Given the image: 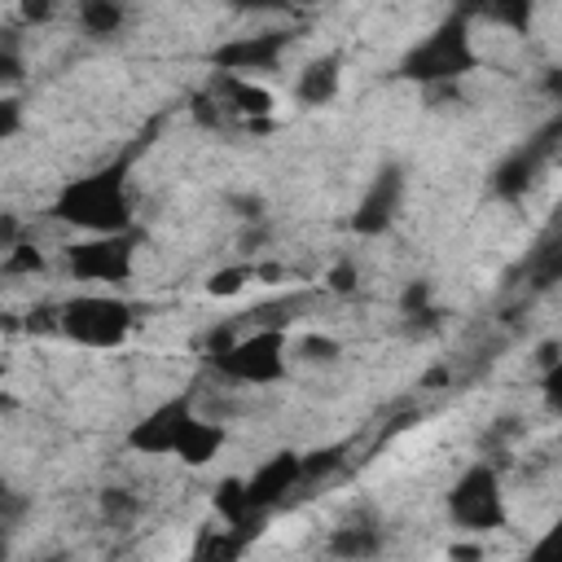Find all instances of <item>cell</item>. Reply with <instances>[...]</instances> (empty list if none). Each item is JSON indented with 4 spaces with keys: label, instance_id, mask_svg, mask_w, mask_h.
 Here are the masks:
<instances>
[{
    "label": "cell",
    "instance_id": "1",
    "mask_svg": "<svg viewBox=\"0 0 562 562\" xmlns=\"http://www.w3.org/2000/svg\"><path fill=\"white\" fill-rule=\"evenodd\" d=\"M127 171H132V154L114 158L110 167H101L92 176L61 184V193L53 198V220L83 228V233H127L132 228Z\"/></svg>",
    "mask_w": 562,
    "mask_h": 562
},
{
    "label": "cell",
    "instance_id": "2",
    "mask_svg": "<svg viewBox=\"0 0 562 562\" xmlns=\"http://www.w3.org/2000/svg\"><path fill=\"white\" fill-rule=\"evenodd\" d=\"M474 66H479V57H474V44H470V18L452 9L422 44H413L404 53L400 75L413 79V83L435 88V83H452V79L470 75Z\"/></svg>",
    "mask_w": 562,
    "mask_h": 562
},
{
    "label": "cell",
    "instance_id": "3",
    "mask_svg": "<svg viewBox=\"0 0 562 562\" xmlns=\"http://www.w3.org/2000/svg\"><path fill=\"white\" fill-rule=\"evenodd\" d=\"M211 373L228 378V382H246V386H268L285 378V334L277 325H263L255 334L228 338L224 347L206 351Z\"/></svg>",
    "mask_w": 562,
    "mask_h": 562
},
{
    "label": "cell",
    "instance_id": "4",
    "mask_svg": "<svg viewBox=\"0 0 562 562\" xmlns=\"http://www.w3.org/2000/svg\"><path fill=\"white\" fill-rule=\"evenodd\" d=\"M132 307L114 294H75L57 307V334H66L79 347L110 351L132 334Z\"/></svg>",
    "mask_w": 562,
    "mask_h": 562
},
{
    "label": "cell",
    "instance_id": "5",
    "mask_svg": "<svg viewBox=\"0 0 562 562\" xmlns=\"http://www.w3.org/2000/svg\"><path fill=\"white\" fill-rule=\"evenodd\" d=\"M448 518L465 531H496L505 527V492H501V474L487 461H474L448 492Z\"/></svg>",
    "mask_w": 562,
    "mask_h": 562
},
{
    "label": "cell",
    "instance_id": "6",
    "mask_svg": "<svg viewBox=\"0 0 562 562\" xmlns=\"http://www.w3.org/2000/svg\"><path fill=\"white\" fill-rule=\"evenodd\" d=\"M136 237L127 233H92L88 241L66 246V268L79 281H127L132 277Z\"/></svg>",
    "mask_w": 562,
    "mask_h": 562
},
{
    "label": "cell",
    "instance_id": "7",
    "mask_svg": "<svg viewBox=\"0 0 562 562\" xmlns=\"http://www.w3.org/2000/svg\"><path fill=\"white\" fill-rule=\"evenodd\" d=\"M400 206H404V171H400L395 162H386V167H378V176L369 180V189H364V198H360V206L351 211L347 224H351L356 237H382V233L395 224Z\"/></svg>",
    "mask_w": 562,
    "mask_h": 562
},
{
    "label": "cell",
    "instance_id": "8",
    "mask_svg": "<svg viewBox=\"0 0 562 562\" xmlns=\"http://www.w3.org/2000/svg\"><path fill=\"white\" fill-rule=\"evenodd\" d=\"M553 136H558V123H549L536 140H527V145H518L514 154H505L496 167H492V193L496 198H505V202H518V198H527V189L536 184V176H540V167L549 162V154H553Z\"/></svg>",
    "mask_w": 562,
    "mask_h": 562
},
{
    "label": "cell",
    "instance_id": "9",
    "mask_svg": "<svg viewBox=\"0 0 562 562\" xmlns=\"http://www.w3.org/2000/svg\"><path fill=\"white\" fill-rule=\"evenodd\" d=\"M189 417H193L189 395L162 400L158 408H149V413L127 430V448H132V452H145V457H171L180 430L189 426Z\"/></svg>",
    "mask_w": 562,
    "mask_h": 562
},
{
    "label": "cell",
    "instance_id": "10",
    "mask_svg": "<svg viewBox=\"0 0 562 562\" xmlns=\"http://www.w3.org/2000/svg\"><path fill=\"white\" fill-rule=\"evenodd\" d=\"M290 48V31H259V35H237L211 48V66L224 75H250V70H272L281 53Z\"/></svg>",
    "mask_w": 562,
    "mask_h": 562
},
{
    "label": "cell",
    "instance_id": "11",
    "mask_svg": "<svg viewBox=\"0 0 562 562\" xmlns=\"http://www.w3.org/2000/svg\"><path fill=\"white\" fill-rule=\"evenodd\" d=\"M299 457L303 452H272L250 479H246V501H250V509H259V514H268L272 505H281L299 483H303V465H299Z\"/></svg>",
    "mask_w": 562,
    "mask_h": 562
},
{
    "label": "cell",
    "instance_id": "12",
    "mask_svg": "<svg viewBox=\"0 0 562 562\" xmlns=\"http://www.w3.org/2000/svg\"><path fill=\"white\" fill-rule=\"evenodd\" d=\"M206 92L215 97V105H220L224 114L259 119V114H268V110H272V92H268V88H259V83H250L246 75H224V70H215V79L206 83Z\"/></svg>",
    "mask_w": 562,
    "mask_h": 562
},
{
    "label": "cell",
    "instance_id": "13",
    "mask_svg": "<svg viewBox=\"0 0 562 562\" xmlns=\"http://www.w3.org/2000/svg\"><path fill=\"white\" fill-rule=\"evenodd\" d=\"M338 83H342V57L329 53V57H316L303 66L294 97H299V105H329L338 97Z\"/></svg>",
    "mask_w": 562,
    "mask_h": 562
},
{
    "label": "cell",
    "instance_id": "14",
    "mask_svg": "<svg viewBox=\"0 0 562 562\" xmlns=\"http://www.w3.org/2000/svg\"><path fill=\"white\" fill-rule=\"evenodd\" d=\"M224 439H228V430L220 426V422H202V417H189V426L180 430V439H176V452L171 457H180L184 465H206L211 457H220V448H224Z\"/></svg>",
    "mask_w": 562,
    "mask_h": 562
},
{
    "label": "cell",
    "instance_id": "15",
    "mask_svg": "<svg viewBox=\"0 0 562 562\" xmlns=\"http://www.w3.org/2000/svg\"><path fill=\"white\" fill-rule=\"evenodd\" d=\"M215 514L246 540V527H259L263 522V514L259 509H250V501H246V479H220V487H215Z\"/></svg>",
    "mask_w": 562,
    "mask_h": 562
},
{
    "label": "cell",
    "instance_id": "16",
    "mask_svg": "<svg viewBox=\"0 0 562 562\" xmlns=\"http://www.w3.org/2000/svg\"><path fill=\"white\" fill-rule=\"evenodd\" d=\"M79 26L92 35V40H110L123 31L127 22V4L123 0H79Z\"/></svg>",
    "mask_w": 562,
    "mask_h": 562
},
{
    "label": "cell",
    "instance_id": "17",
    "mask_svg": "<svg viewBox=\"0 0 562 562\" xmlns=\"http://www.w3.org/2000/svg\"><path fill=\"white\" fill-rule=\"evenodd\" d=\"M329 553H334V558H373V553H382V531L369 527V522L334 527V536H329Z\"/></svg>",
    "mask_w": 562,
    "mask_h": 562
},
{
    "label": "cell",
    "instance_id": "18",
    "mask_svg": "<svg viewBox=\"0 0 562 562\" xmlns=\"http://www.w3.org/2000/svg\"><path fill=\"white\" fill-rule=\"evenodd\" d=\"M479 18L509 31H527L536 18V0H479Z\"/></svg>",
    "mask_w": 562,
    "mask_h": 562
},
{
    "label": "cell",
    "instance_id": "19",
    "mask_svg": "<svg viewBox=\"0 0 562 562\" xmlns=\"http://www.w3.org/2000/svg\"><path fill=\"white\" fill-rule=\"evenodd\" d=\"M97 509H101L105 527H127V522L140 514V501H136V492H127V487H105V492L97 496Z\"/></svg>",
    "mask_w": 562,
    "mask_h": 562
},
{
    "label": "cell",
    "instance_id": "20",
    "mask_svg": "<svg viewBox=\"0 0 562 562\" xmlns=\"http://www.w3.org/2000/svg\"><path fill=\"white\" fill-rule=\"evenodd\" d=\"M0 268H4L9 277H35V272H44V255H40V246H31V241L22 237V241H13V246L4 250Z\"/></svg>",
    "mask_w": 562,
    "mask_h": 562
},
{
    "label": "cell",
    "instance_id": "21",
    "mask_svg": "<svg viewBox=\"0 0 562 562\" xmlns=\"http://www.w3.org/2000/svg\"><path fill=\"white\" fill-rule=\"evenodd\" d=\"M241 536L228 527V536H220V531H211V527H202L198 531V540H193V558H237L241 553Z\"/></svg>",
    "mask_w": 562,
    "mask_h": 562
},
{
    "label": "cell",
    "instance_id": "22",
    "mask_svg": "<svg viewBox=\"0 0 562 562\" xmlns=\"http://www.w3.org/2000/svg\"><path fill=\"white\" fill-rule=\"evenodd\" d=\"M250 277H255V268H250V263L220 268V272H211V277H206V294H215V299H233Z\"/></svg>",
    "mask_w": 562,
    "mask_h": 562
},
{
    "label": "cell",
    "instance_id": "23",
    "mask_svg": "<svg viewBox=\"0 0 562 562\" xmlns=\"http://www.w3.org/2000/svg\"><path fill=\"white\" fill-rule=\"evenodd\" d=\"M13 31H0V88H18L26 79V66H22V53L18 44L9 40Z\"/></svg>",
    "mask_w": 562,
    "mask_h": 562
},
{
    "label": "cell",
    "instance_id": "24",
    "mask_svg": "<svg viewBox=\"0 0 562 562\" xmlns=\"http://www.w3.org/2000/svg\"><path fill=\"white\" fill-rule=\"evenodd\" d=\"M338 351H342V347H338L329 334H307V338L299 342V356H303L307 364H334Z\"/></svg>",
    "mask_w": 562,
    "mask_h": 562
},
{
    "label": "cell",
    "instance_id": "25",
    "mask_svg": "<svg viewBox=\"0 0 562 562\" xmlns=\"http://www.w3.org/2000/svg\"><path fill=\"white\" fill-rule=\"evenodd\" d=\"M426 307H435V290H430V281H408L404 285V294H400V312L404 316H417V312H426Z\"/></svg>",
    "mask_w": 562,
    "mask_h": 562
},
{
    "label": "cell",
    "instance_id": "26",
    "mask_svg": "<svg viewBox=\"0 0 562 562\" xmlns=\"http://www.w3.org/2000/svg\"><path fill=\"white\" fill-rule=\"evenodd\" d=\"M338 457H342V448H321V452H307V457H299V465H303V479H321L325 470H334V465H338Z\"/></svg>",
    "mask_w": 562,
    "mask_h": 562
},
{
    "label": "cell",
    "instance_id": "27",
    "mask_svg": "<svg viewBox=\"0 0 562 562\" xmlns=\"http://www.w3.org/2000/svg\"><path fill=\"white\" fill-rule=\"evenodd\" d=\"M193 119H198L202 127H224V119H228V114H224V110L215 105V97L202 88V92L193 97Z\"/></svg>",
    "mask_w": 562,
    "mask_h": 562
},
{
    "label": "cell",
    "instance_id": "28",
    "mask_svg": "<svg viewBox=\"0 0 562 562\" xmlns=\"http://www.w3.org/2000/svg\"><path fill=\"white\" fill-rule=\"evenodd\" d=\"M356 285H360V272H356L351 259H342V263L329 268V290L334 294H356Z\"/></svg>",
    "mask_w": 562,
    "mask_h": 562
},
{
    "label": "cell",
    "instance_id": "29",
    "mask_svg": "<svg viewBox=\"0 0 562 562\" xmlns=\"http://www.w3.org/2000/svg\"><path fill=\"white\" fill-rule=\"evenodd\" d=\"M18 13H22V22L44 26V22L57 13V0H18Z\"/></svg>",
    "mask_w": 562,
    "mask_h": 562
},
{
    "label": "cell",
    "instance_id": "30",
    "mask_svg": "<svg viewBox=\"0 0 562 562\" xmlns=\"http://www.w3.org/2000/svg\"><path fill=\"white\" fill-rule=\"evenodd\" d=\"M233 13H285L294 9V0H224Z\"/></svg>",
    "mask_w": 562,
    "mask_h": 562
},
{
    "label": "cell",
    "instance_id": "31",
    "mask_svg": "<svg viewBox=\"0 0 562 562\" xmlns=\"http://www.w3.org/2000/svg\"><path fill=\"white\" fill-rule=\"evenodd\" d=\"M22 127V101L18 97H0V140H9Z\"/></svg>",
    "mask_w": 562,
    "mask_h": 562
},
{
    "label": "cell",
    "instance_id": "32",
    "mask_svg": "<svg viewBox=\"0 0 562 562\" xmlns=\"http://www.w3.org/2000/svg\"><path fill=\"white\" fill-rule=\"evenodd\" d=\"M22 325H26L31 334H57V307H48V303H44V307H31Z\"/></svg>",
    "mask_w": 562,
    "mask_h": 562
},
{
    "label": "cell",
    "instance_id": "33",
    "mask_svg": "<svg viewBox=\"0 0 562 562\" xmlns=\"http://www.w3.org/2000/svg\"><path fill=\"white\" fill-rule=\"evenodd\" d=\"M22 509H26V501L9 487V479H0V522H18Z\"/></svg>",
    "mask_w": 562,
    "mask_h": 562
},
{
    "label": "cell",
    "instance_id": "34",
    "mask_svg": "<svg viewBox=\"0 0 562 562\" xmlns=\"http://www.w3.org/2000/svg\"><path fill=\"white\" fill-rule=\"evenodd\" d=\"M26 233H22V220L13 215V211H0V250H9L13 241H22Z\"/></svg>",
    "mask_w": 562,
    "mask_h": 562
},
{
    "label": "cell",
    "instance_id": "35",
    "mask_svg": "<svg viewBox=\"0 0 562 562\" xmlns=\"http://www.w3.org/2000/svg\"><path fill=\"white\" fill-rule=\"evenodd\" d=\"M536 364H540V373L562 364V347H558V338H544V342L536 347Z\"/></svg>",
    "mask_w": 562,
    "mask_h": 562
},
{
    "label": "cell",
    "instance_id": "36",
    "mask_svg": "<svg viewBox=\"0 0 562 562\" xmlns=\"http://www.w3.org/2000/svg\"><path fill=\"white\" fill-rule=\"evenodd\" d=\"M233 206H237L246 220H259V215H263V202H259V198H233Z\"/></svg>",
    "mask_w": 562,
    "mask_h": 562
},
{
    "label": "cell",
    "instance_id": "37",
    "mask_svg": "<svg viewBox=\"0 0 562 562\" xmlns=\"http://www.w3.org/2000/svg\"><path fill=\"white\" fill-rule=\"evenodd\" d=\"M452 558H479V549L474 544H452Z\"/></svg>",
    "mask_w": 562,
    "mask_h": 562
},
{
    "label": "cell",
    "instance_id": "38",
    "mask_svg": "<svg viewBox=\"0 0 562 562\" xmlns=\"http://www.w3.org/2000/svg\"><path fill=\"white\" fill-rule=\"evenodd\" d=\"M294 4H321V0H294Z\"/></svg>",
    "mask_w": 562,
    "mask_h": 562
}]
</instances>
